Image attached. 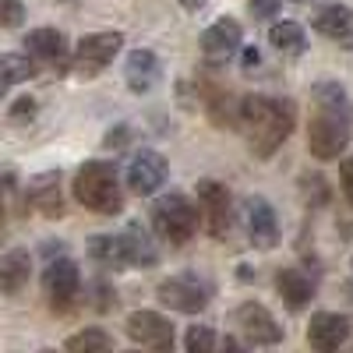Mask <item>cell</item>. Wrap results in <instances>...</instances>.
I'll list each match as a JSON object with an SVG mask.
<instances>
[{"mask_svg":"<svg viewBox=\"0 0 353 353\" xmlns=\"http://www.w3.org/2000/svg\"><path fill=\"white\" fill-rule=\"evenodd\" d=\"M88 258H92L96 265H103V269H134L131 261V248H128V237L124 233H117V237H110V233H99V237L88 241Z\"/></svg>","mask_w":353,"mask_h":353,"instance_id":"cell-20","label":"cell"},{"mask_svg":"<svg viewBox=\"0 0 353 353\" xmlns=\"http://www.w3.org/2000/svg\"><path fill=\"white\" fill-rule=\"evenodd\" d=\"M124 237H128V248H131V261H134V269H141V265H156V261H159V251L152 248L149 233H145L138 223H131V226L124 230Z\"/></svg>","mask_w":353,"mask_h":353,"instance_id":"cell-25","label":"cell"},{"mask_svg":"<svg viewBox=\"0 0 353 353\" xmlns=\"http://www.w3.org/2000/svg\"><path fill=\"white\" fill-rule=\"evenodd\" d=\"M297 4H307V0H297Z\"/></svg>","mask_w":353,"mask_h":353,"instance_id":"cell-33","label":"cell"},{"mask_svg":"<svg viewBox=\"0 0 353 353\" xmlns=\"http://www.w3.org/2000/svg\"><path fill=\"white\" fill-rule=\"evenodd\" d=\"M43 290H46V301L57 314H68L74 311L78 297H81V272L71 258H53L46 269H43Z\"/></svg>","mask_w":353,"mask_h":353,"instance_id":"cell-6","label":"cell"},{"mask_svg":"<svg viewBox=\"0 0 353 353\" xmlns=\"http://www.w3.org/2000/svg\"><path fill=\"white\" fill-rule=\"evenodd\" d=\"M350 339V318L336 314V311H318L307 325V343L318 353H332Z\"/></svg>","mask_w":353,"mask_h":353,"instance_id":"cell-14","label":"cell"},{"mask_svg":"<svg viewBox=\"0 0 353 353\" xmlns=\"http://www.w3.org/2000/svg\"><path fill=\"white\" fill-rule=\"evenodd\" d=\"M28 276H32V258H28V251L14 248L8 254H0V293H21Z\"/></svg>","mask_w":353,"mask_h":353,"instance_id":"cell-21","label":"cell"},{"mask_svg":"<svg viewBox=\"0 0 353 353\" xmlns=\"http://www.w3.org/2000/svg\"><path fill=\"white\" fill-rule=\"evenodd\" d=\"M269 43L279 50V53H290V57H301L307 50V36L297 21H276L272 32H269Z\"/></svg>","mask_w":353,"mask_h":353,"instance_id":"cell-24","label":"cell"},{"mask_svg":"<svg viewBox=\"0 0 353 353\" xmlns=\"http://www.w3.org/2000/svg\"><path fill=\"white\" fill-rule=\"evenodd\" d=\"M244 226H248L251 248H258V251H272V248H279V241H283L276 209H272L265 198H258V194H251V198L244 201Z\"/></svg>","mask_w":353,"mask_h":353,"instance_id":"cell-10","label":"cell"},{"mask_svg":"<svg viewBox=\"0 0 353 353\" xmlns=\"http://www.w3.org/2000/svg\"><path fill=\"white\" fill-rule=\"evenodd\" d=\"M311 25H314V32L318 36H325V39H332V43H339V46H353V8H346V4H321L314 14H311Z\"/></svg>","mask_w":353,"mask_h":353,"instance_id":"cell-15","label":"cell"},{"mask_svg":"<svg viewBox=\"0 0 353 353\" xmlns=\"http://www.w3.org/2000/svg\"><path fill=\"white\" fill-rule=\"evenodd\" d=\"M198 43H201V57H205V61L216 64V68H223V64L233 61V53L241 50L244 28H241V21H233V18H219L216 25L205 28Z\"/></svg>","mask_w":353,"mask_h":353,"instance_id":"cell-11","label":"cell"},{"mask_svg":"<svg viewBox=\"0 0 353 353\" xmlns=\"http://www.w3.org/2000/svg\"><path fill=\"white\" fill-rule=\"evenodd\" d=\"M279 4H283V0H248V11H251L258 21H269V18L279 14Z\"/></svg>","mask_w":353,"mask_h":353,"instance_id":"cell-29","label":"cell"},{"mask_svg":"<svg viewBox=\"0 0 353 353\" xmlns=\"http://www.w3.org/2000/svg\"><path fill=\"white\" fill-rule=\"evenodd\" d=\"M339 181H343V194L353 205V156H346V163L339 166Z\"/></svg>","mask_w":353,"mask_h":353,"instance_id":"cell-31","label":"cell"},{"mask_svg":"<svg viewBox=\"0 0 353 353\" xmlns=\"http://www.w3.org/2000/svg\"><path fill=\"white\" fill-rule=\"evenodd\" d=\"M159 74H163V64L152 50H134L128 53V64H124V78H128V88L138 96L152 92L159 85Z\"/></svg>","mask_w":353,"mask_h":353,"instance_id":"cell-19","label":"cell"},{"mask_svg":"<svg viewBox=\"0 0 353 353\" xmlns=\"http://www.w3.org/2000/svg\"><path fill=\"white\" fill-rule=\"evenodd\" d=\"M276 290L286 304V311H304L314 297V276H307L297 265H286L276 272Z\"/></svg>","mask_w":353,"mask_h":353,"instance_id":"cell-17","label":"cell"},{"mask_svg":"<svg viewBox=\"0 0 353 353\" xmlns=\"http://www.w3.org/2000/svg\"><path fill=\"white\" fill-rule=\"evenodd\" d=\"M198 209H201L205 230H209L216 241H230V233H233V201H230L226 184L198 181Z\"/></svg>","mask_w":353,"mask_h":353,"instance_id":"cell-8","label":"cell"},{"mask_svg":"<svg viewBox=\"0 0 353 353\" xmlns=\"http://www.w3.org/2000/svg\"><path fill=\"white\" fill-rule=\"evenodd\" d=\"M230 318H233V325L241 329V336H244L248 346H276V343H283L279 321L272 318L269 307H261L258 301H244Z\"/></svg>","mask_w":353,"mask_h":353,"instance_id":"cell-9","label":"cell"},{"mask_svg":"<svg viewBox=\"0 0 353 353\" xmlns=\"http://www.w3.org/2000/svg\"><path fill=\"white\" fill-rule=\"evenodd\" d=\"M36 74V57L32 53H8L0 57V92H8L11 85H21Z\"/></svg>","mask_w":353,"mask_h":353,"instance_id":"cell-23","label":"cell"},{"mask_svg":"<svg viewBox=\"0 0 353 353\" xmlns=\"http://www.w3.org/2000/svg\"><path fill=\"white\" fill-rule=\"evenodd\" d=\"M184 346L191 353H212V350H219V336L209 325H191L188 336H184Z\"/></svg>","mask_w":353,"mask_h":353,"instance_id":"cell-27","label":"cell"},{"mask_svg":"<svg viewBox=\"0 0 353 353\" xmlns=\"http://www.w3.org/2000/svg\"><path fill=\"white\" fill-rule=\"evenodd\" d=\"M237 131L258 159H269L293 131V106L276 96H244L237 106Z\"/></svg>","mask_w":353,"mask_h":353,"instance_id":"cell-2","label":"cell"},{"mask_svg":"<svg viewBox=\"0 0 353 353\" xmlns=\"http://www.w3.org/2000/svg\"><path fill=\"white\" fill-rule=\"evenodd\" d=\"M152 226H156V233L166 241V244H188L194 233H198V226H201V209L188 198V194H163V198H156V205H152Z\"/></svg>","mask_w":353,"mask_h":353,"instance_id":"cell-4","label":"cell"},{"mask_svg":"<svg viewBox=\"0 0 353 353\" xmlns=\"http://www.w3.org/2000/svg\"><path fill=\"white\" fill-rule=\"evenodd\" d=\"M181 4H184L188 11H201V8H205V0H181Z\"/></svg>","mask_w":353,"mask_h":353,"instance_id":"cell-32","label":"cell"},{"mask_svg":"<svg viewBox=\"0 0 353 353\" xmlns=\"http://www.w3.org/2000/svg\"><path fill=\"white\" fill-rule=\"evenodd\" d=\"M201 96H205V110L219 128H237V106L241 99H233L223 85H201Z\"/></svg>","mask_w":353,"mask_h":353,"instance_id":"cell-22","label":"cell"},{"mask_svg":"<svg viewBox=\"0 0 353 353\" xmlns=\"http://www.w3.org/2000/svg\"><path fill=\"white\" fill-rule=\"evenodd\" d=\"M156 297L163 307H173V311H184V314H198L209 307L212 301V286L205 283L201 276L194 272H181V276H170L159 283L156 290Z\"/></svg>","mask_w":353,"mask_h":353,"instance_id":"cell-5","label":"cell"},{"mask_svg":"<svg viewBox=\"0 0 353 353\" xmlns=\"http://www.w3.org/2000/svg\"><path fill=\"white\" fill-rule=\"evenodd\" d=\"M64 350H71V353H103V350H113V339L103 329H85V332H74L64 343Z\"/></svg>","mask_w":353,"mask_h":353,"instance_id":"cell-26","label":"cell"},{"mask_svg":"<svg viewBox=\"0 0 353 353\" xmlns=\"http://www.w3.org/2000/svg\"><path fill=\"white\" fill-rule=\"evenodd\" d=\"M128 336L138 343V346H149V350H170L173 346V325L156 314V311H134L128 314Z\"/></svg>","mask_w":353,"mask_h":353,"instance_id":"cell-13","label":"cell"},{"mask_svg":"<svg viewBox=\"0 0 353 353\" xmlns=\"http://www.w3.org/2000/svg\"><path fill=\"white\" fill-rule=\"evenodd\" d=\"M353 134V110L350 96L339 81H318L311 88V121H307V145L311 156L332 163L346 152Z\"/></svg>","mask_w":353,"mask_h":353,"instance_id":"cell-1","label":"cell"},{"mask_svg":"<svg viewBox=\"0 0 353 353\" xmlns=\"http://www.w3.org/2000/svg\"><path fill=\"white\" fill-rule=\"evenodd\" d=\"M36 110H39V103L32 99V96H21L14 106H11V121H32V117H36Z\"/></svg>","mask_w":353,"mask_h":353,"instance_id":"cell-30","label":"cell"},{"mask_svg":"<svg viewBox=\"0 0 353 353\" xmlns=\"http://www.w3.org/2000/svg\"><path fill=\"white\" fill-rule=\"evenodd\" d=\"M121 46H124L121 32H88V36L78 39L71 64H74V71L81 78H96V74H103L113 64V57L121 53Z\"/></svg>","mask_w":353,"mask_h":353,"instance_id":"cell-7","label":"cell"},{"mask_svg":"<svg viewBox=\"0 0 353 353\" xmlns=\"http://www.w3.org/2000/svg\"><path fill=\"white\" fill-rule=\"evenodd\" d=\"M0 219H4V212H0Z\"/></svg>","mask_w":353,"mask_h":353,"instance_id":"cell-34","label":"cell"},{"mask_svg":"<svg viewBox=\"0 0 353 353\" xmlns=\"http://www.w3.org/2000/svg\"><path fill=\"white\" fill-rule=\"evenodd\" d=\"M166 176H170V166H166V159H163L159 152H152V149L134 152L131 163H128V188H131L134 194H141V198L156 194V191L166 184Z\"/></svg>","mask_w":353,"mask_h":353,"instance_id":"cell-12","label":"cell"},{"mask_svg":"<svg viewBox=\"0 0 353 353\" xmlns=\"http://www.w3.org/2000/svg\"><path fill=\"white\" fill-rule=\"evenodd\" d=\"M28 201L32 209L46 219H61L64 216V194H61V173H39L36 181H28Z\"/></svg>","mask_w":353,"mask_h":353,"instance_id":"cell-18","label":"cell"},{"mask_svg":"<svg viewBox=\"0 0 353 353\" xmlns=\"http://www.w3.org/2000/svg\"><path fill=\"white\" fill-rule=\"evenodd\" d=\"M74 198L96 216H117L124 209V191L117 166L106 159H92L74 173Z\"/></svg>","mask_w":353,"mask_h":353,"instance_id":"cell-3","label":"cell"},{"mask_svg":"<svg viewBox=\"0 0 353 353\" xmlns=\"http://www.w3.org/2000/svg\"><path fill=\"white\" fill-rule=\"evenodd\" d=\"M25 50L36 57V61L50 64L57 74L68 71V39L64 32H57V28H32V32L25 36Z\"/></svg>","mask_w":353,"mask_h":353,"instance_id":"cell-16","label":"cell"},{"mask_svg":"<svg viewBox=\"0 0 353 353\" xmlns=\"http://www.w3.org/2000/svg\"><path fill=\"white\" fill-rule=\"evenodd\" d=\"M21 21H25L21 0H0V25H4V28H18Z\"/></svg>","mask_w":353,"mask_h":353,"instance_id":"cell-28","label":"cell"}]
</instances>
